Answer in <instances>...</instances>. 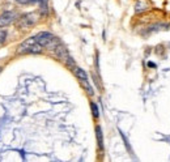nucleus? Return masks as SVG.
<instances>
[{"label": "nucleus", "instance_id": "f257e3e1", "mask_svg": "<svg viewBox=\"0 0 170 162\" xmlns=\"http://www.w3.org/2000/svg\"><path fill=\"white\" fill-rule=\"evenodd\" d=\"M42 46L36 41L34 37H30L21 43L17 47V54L19 55H28V54H41Z\"/></svg>", "mask_w": 170, "mask_h": 162}, {"label": "nucleus", "instance_id": "f03ea898", "mask_svg": "<svg viewBox=\"0 0 170 162\" xmlns=\"http://www.w3.org/2000/svg\"><path fill=\"white\" fill-rule=\"evenodd\" d=\"M34 38H36V41L42 47H46V49H49V50H54L60 43L59 39L56 38L54 34H51L49 32H41V33H38L37 36H34Z\"/></svg>", "mask_w": 170, "mask_h": 162}, {"label": "nucleus", "instance_id": "7ed1b4c3", "mask_svg": "<svg viewBox=\"0 0 170 162\" xmlns=\"http://www.w3.org/2000/svg\"><path fill=\"white\" fill-rule=\"evenodd\" d=\"M38 21V15L36 12H29L25 13L17 20V28L19 29H30L37 24Z\"/></svg>", "mask_w": 170, "mask_h": 162}, {"label": "nucleus", "instance_id": "20e7f679", "mask_svg": "<svg viewBox=\"0 0 170 162\" xmlns=\"http://www.w3.org/2000/svg\"><path fill=\"white\" fill-rule=\"evenodd\" d=\"M17 19V13L13 11H5L0 15V28H5L11 25L13 21Z\"/></svg>", "mask_w": 170, "mask_h": 162}, {"label": "nucleus", "instance_id": "39448f33", "mask_svg": "<svg viewBox=\"0 0 170 162\" xmlns=\"http://www.w3.org/2000/svg\"><path fill=\"white\" fill-rule=\"evenodd\" d=\"M95 137H97V145L99 148V150H103V135L99 126L95 127Z\"/></svg>", "mask_w": 170, "mask_h": 162}, {"label": "nucleus", "instance_id": "423d86ee", "mask_svg": "<svg viewBox=\"0 0 170 162\" xmlns=\"http://www.w3.org/2000/svg\"><path fill=\"white\" fill-rule=\"evenodd\" d=\"M72 71H73L75 76L78 78V80H88V75H86V72L84 71V69H81V68H78V67H75Z\"/></svg>", "mask_w": 170, "mask_h": 162}, {"label": "nucleus", "instance_id": "0eeeda50", "mask_svg": "<svg viewBox=\"0 0 170 162\" xmlns=\"http://www.w3.org/2000/svg\"><path fill=\"white\" fill-rule=\"evenodd\" d=\"M80 81V84H81V86L85 89V91H86V94L88 95H93L94 94V90H93V88H92V85L89 84V80H78Z\"/></svg>", "mask_w": 170, "mask_h": 162}, {"label": "nucleus", "instance_id": "6e6552de", "mask_svg": "<svg viewBox=\"0 0 170 162\" xmlns=\"http://www.w3.org/2000/svg\"><path fill=\"white\" fill-rule=\"evenodd\" d=\"M148 9V3L145 0H137L136 2V5H135V11L136 13H140V12H144Z\"/></svg>", "mask_w": 170, "mask_h": 162}, {"label": "nucleus", "instance_id": "1a4fd4ad", "mask_svg": "<svg viewBox=\"0 0 170 162\" xmlns=\"http://www.w3.org/2000/svg\"><path fill=\"white\" fill-rule=\"evenodd\" d=\"M90 109H92L93 118H94V119H98V118H99V109L97 106V103H95V102H90Z\"/></svg>", "mask_w": 170, "mask_h": 162}, {"label": "nucleus", "instance_id": "9d476101", "mask_svg": "<svg viewBox=\"0 0 170 162\" xmlns=\"http://www.w3.org/2000/svg\"><path fill=\"white\" fill-rule=\"evenodd\" d=\"M7 39V30H2L0 32V45H3Z\"/></svg>", "mask_w": 170, "mask_h": 162}, {"label": "nucleus", "instance_id": "9b49d317", "mask_svg": "<svg viewBox=\"0 0 170 162\" xmlns=\"http://www.w3.org/2000/svg\"><path fill=\"white\" fill-rule=\"evenodd\" d=\"M15 2H17L19 4H30L29 0H15Z\"/></svg>", "mask_w": 170, "mask_h": 162}, {"label": "nucleus", "instance_id": "f8f14e48", "mask_svg": "<svg viewBox=\"0 0 170 162\" xmlns=\"http://www.w3.org/2000/svg\"><path fill=\"white\" fill-rule=\"evenodd\" d=\"M38 3L39 4H47L49 3V0H38Z\"/></svg>", "mask_w": 170, "mask_h": 162}, {"label": "nucleus", "instance_id": "ddd939ff", "mask_svg": "<svg viewBox=\"0 0 170 162\" xmlns=\"http://www.w3.org/2000/svg\"><path fill=\"white\" fill-rule=\"evenodd\" d=\"M29 3H30V4H33V3H38V0H29Z\"/></svg>", "mask_w": 170, "mask_h": 162}, {"label": "nucleus", "instance_id": "4468645a", "mask_svg": "<svg viewBox=\"0 0 170 162\" xmlns=\"http://www.w3.org/2000/svg\"><path fill=\"white\" fill-rule=\"evenodd\" d=\"M148 65H149V67H156L154 63H148Z\"/></svg>", "mask_w": 170, "mask_h": 162}, {"label": "nucleus", "instance_id": "2eb2a0df", "mask_svg": "<svg viewBox=\"0 0 170 162\" xmlns=\"http://www.w3.org/2000/svg\"><path fill=\"white\" fill-rule=\"evenodd\" d=\"M2 69H3V68H2V67H0V72H2Z\"/></svg>", "mask_w": 170, "mask_h": 162}]
</instances>
